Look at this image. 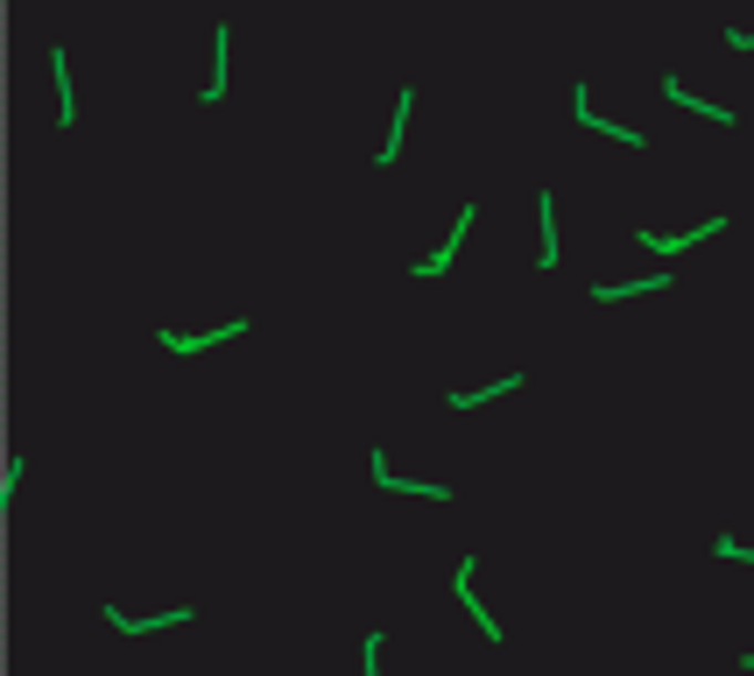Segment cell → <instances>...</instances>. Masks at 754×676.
Here are the masks:
<instances>
[{
  "instance_id": "52a82bcc",
  "label": "cell",
  "mask_w": 754,
  "mask_h": 676,
  "mask_svg": "<svg viewBox=\"0 0 754 676\" xmlns=\"http://www.w3.org/2000/svg\"><path fill=\"white\" fill-rule=\"evenodd\" d=\"M670 282H676V275L663 268V275H642V282H599L592 297H599V303H613V297H634V289H670Z\"/></svg>"
},
{
  "instance_id": "30bf717a",
  "label": "cell",
  "mask_w": 754,
  "mask_h": 676,
  "mask_svg": "<svg viewBox=\"0 0 754 676\" xmlns=\"http://www.w3.org/2000/svg\"><path fill=\"white\" fill-rule=\"evenodd\" d=\"M381 642H389V634L374 627V634H366V648H360V655H366V676H381Z\"/></svg>"
},
{
  "instance_id": "7a4b0ae2",
  "label": "cell",
  "mask_w": 754,
  "mask_h": 676,
  "mask_svg": "<svg viewBox=\"0 0 754 676\" xmlns=\"http://www.w3.org/2000/svg\"><path fill=\"white\" fill-rule=\"evenodd\" d=\"M720 226H726V219H705V226H691V233H676V240H670V233H642V247H649V254H663V261H670V254H684V247L712 240Z\"/></svg>"
},
{
  "instance_id": "7c38bea8",
  "label": "cell",
  "mask_w": 754,
  "mask_h": 676,
  "mask_svg": "<svg viewBox=\"0 0 754 676\" xmlns=\"http://www.w3.org/2000/svg\"><path fill=\"white\" fill-rule=\"evenodd\" d=\"M726 50H754V29H726Z\"/></svg>"
},
{
  "instance_id": "9c48e42d",
  "label": "cell",
  "mask_w": 754,
  "mask_h": 676,
  "mask_svg": "<svg viewBox=\"0 0 754 676\" xmlns=\"http://www.w3.org/2000/svg\"><path fill=\"white\" fill-rule=\"evenodd\" d=\"M663 92H670V100H676V106H691V113H705V121H720V127L733 121V113H726V106H712V100H699V92H684V85H676V79H670Z\"/></svg>"
},
{
  "instance_id": "8fae6325",
  "label": "cell",
  "mask_w": 754,
  "mask_h": 676,
  "mask_svg": "<svg viewBox=\"0 0 754 676\" xmlns=\"http://www.w3.org/2000/svg\"><path fill=\"white\" fill-rule=\"evenodd\" d=\"M712 550H720L726 564H754V550H741V543H733V535H720V543H712Z\"/></svg>"
},
{
  "instance_id": "ba28073f",
  "label": "cell",
  "mask_w": 754,
  "mask_h": 676,
  "mask_svg": "<svg viewBox=\"0 0 754 676\" xmlns=\"http://www.w3.org/2000/svg\"><path fill=\"white\" fill-rule=\"evenodd\" d=\"M536 219H544V268H557V198L550 190L536 198Z\"/></svg>"
},
{
  "instance_id": "277c9868",
  "label": "cell",
  "mask_w": 754,
  "mask_h": 676,
  "mask_svg": "<svg viewBox=\"0 0 754 676\" xmlns=\"http://www.w3.org/2000/svg\"><path fill=\"white\" fill-rule=\"evenodd\" d=\"M50 71H56V127H71V121H79V92H71V64H64V50L50 56Z\"/></svg>"
},
{
  "instance_id": "4fadbf2b",
  "label": "cell",
  "mask_w": 754,
  "mask_h": 676,
  "mask_svg": "<svg viewBox=\"0 0 754 676\" xmlns=\"http://www.w3.org/2000/svg\"><path fill=\"white\" fill-rule=\"evenodd\" d=\"M747 669H754V648H747Z\"/></svg>"
},
{
  "instance_id": "6da1fadb",
  "label": "cell",
  "mask_w": 754,
  "mask_h": 676,
  "mask_svg": "<svg viewBox=\"0 0 754 676\" xmlns=\"http://www.w3.org/2000/svg\"><path fill=\"white\" fill-rule=\"evenodd\" d=\"M452 599L479 621V634H487V642H500V621H494L487 606H479V592H473V557H458V571H452Z\"/></svg>"
},
{
  "instance_id": "8992f818",
  "label": "cell",
  "mask_w": 754,
  "mask_h": 676,
  "mask_svg": "<svg viewBox=\"0 0 754 676\" xmlns=\"http://www.w3.org/2000/svg\"><path fill=\"white\" fill-rule=\"evenodd\" d=\"M247 324H226V332H198V339H177V332H163V345L169 353H205V345H219V339H240Z\"/></svg>"
},
{
  "instance_id": "5b68a950",
  "label": "cell",
  "mask_w": 754,
  "mask_h": 676,
  "mask_svg": "<svg viewBox=\"0 0 754 676\" xmlns=\"http://www.w3.org/2000/svg\"><path fill=\"white\" fill-rule=\"evenodd\" d=\"M410 106H416V92L402 85V92H395V134L381 142V169H395V148H402V134H410Z\"/></svg>"
},
{
  "instance_id": "3957f363",
  "label": "cell",
  "mask_w": 754,
  "mask_h": 676,
  "mask_svg": "<svg viewBox=\"0 0 754 676\" xmlns=\"http://www.w3.org/2000/svg\"><path fill=\"white\" fill-rule=\"evenodd\" d=\"M473 219H479V205H466V211H458V226H452V240H444V254H431V261H416V282H423V275H444V268H452V254H458V240L473 233Z\"/></svg>"
}]
</instances>
